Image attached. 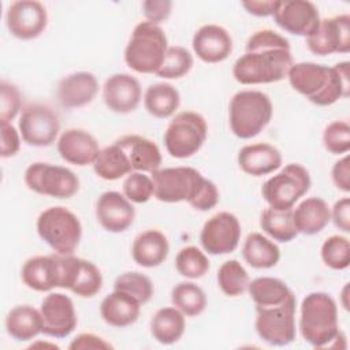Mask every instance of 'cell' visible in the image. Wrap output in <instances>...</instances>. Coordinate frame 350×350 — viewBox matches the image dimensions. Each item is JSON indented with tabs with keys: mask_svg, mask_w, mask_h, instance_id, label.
I'll return each mask as SVG.
<instances>
[{
	"mask_svg": "<svg viewBox=\"0 0 350 350\" xmlns=\"http://www.w3.org/2000/svg\"><path fill=\"white\" fill-rule=\"evenodd\" d=\"M293 64L288 40L262 29L249 37L245 53L234 63L232 75L242 85L272 83L286 78Z\"/></svg>",
	"mask_w": 350,
	"mask_h": 350,
	"instance_id": "cell-1",
	"label": "cell"
},
{
	"mask_svg": "<svg viewBox=\"0 0 350 350\" xmlns=\"http://www.w3.org/2000/svg\"><path fill=\"white\" fill-rule=\"evenodd\" d=\"M287 78L295 92L319 107H328L349 97V62H340L334 67L312 62L294 63Z\"/></svg>",
	"mask_w": 350,
	"mask_h": 350,
	"instance_id": "cell-2",
	"label": "cell"
},
{
	"mask_svg": "<svg viewBox=\"0 0 350 350\" xmlns=\"http://www.w3.org/2000/svg\"><path fill=\"white\" fill-rule=\"evenodd\" d=\"M299 331L304 340L310 346L331 347L340 332L335 299L321 291L308 294L301 304Z\"/></svg>",
	"mask_w": 350,
	"mask_h": 350,
	"instance_id": "cell-3",
	"label": "cell"
},
{
	"mask_svg": "<svg viewBox=\"0 0 350 350\" xmlns=\"http://www.w3.org/2000/svg\"><path fill=\"white\" fill-rule=\"evenodd\" d=\"M273 107L271 98L260 90H241L228 105V122L234 135L249 139L258 135L271 122Z\"/></svg>",
	"mask_w": 350,
	"mask_h": 350,
	"instance_id": "cell-4",
	"label": "cell"
},
{
	"mask_svg": "<svg viewBox=\"0 0 350 350\" xmlns=\"http://www.w3.org/2000/svg\"><path fill=\"white\" fill-rule=\"evenodd\" d=\"M168 49L164 30L148 21L138 23L126 45L124 62L139 74H156Z\"/></svg>",
	"mask_w": 350,
	"mask_h": 350,
	"instance_id": "cell-5",
	"label": "cell"
},
{
	"mask_svg": "<svg viewBox=\"0 0 350 350\" xmlns=\"http://www.w3.org/2000/svg\"><path fill=\"white\" fill-rule=\"evenodd\" d=\"M40 238L57 254H72L82 237L78 216L64 206H51L37 219Z\"/></svg>",
	"mask_w": 350,
	"mask_h": 350,
	"instance_id": "cell-6",
	"label": "cell"
},
{
	"mask_svg": "<svg viewBox=\"0 0 350 350\" xmlns=\"http://www.w3.org/2000/svg\"><path fill=\"white\" fill-rule=\"evenodd\" d=\"M208 137V124L202 115L182 111L174 116L164 133V145L170 156L187 159L196 154Z\"/></svg>",
	"mask_w": 350,
	"mask_h": 350,
	"instance_id": "cell-7",
	"label": "cell"
},
{
	"mask_svg": "<svg viewBox=\"0 0 350 350\" xmlns=\"http://www.w3.org/2000/svg\"><path fill=\"white\" fill-rule=\"evenodd\" d=\"M310 185L309 171L298 163H291L267 179L261 193L271 208L284 211L293 209L295 202L309 191Z\"/></svg>",
	"mask_w": 350,
	"mask_h": 350,
	"instance_id": "cell-8",
	"label": "cell"
},
{
	"mask_svg": "<svg viewBox=\"0 0 350 350\" xmlns=\"http://www.w3.org/2000/svg\"><path fill=\"white\" fill-rule=\"evenodd\" d=\"M295 297L272 306H256V332L272 346H287L295 339Z\"/></svg>",
	"mask_w": 350,
	"mask_h": 350,
	"instance_id": "cell-9",
	"label": "cell"
},
{
	"mask_svg": "<svg viewBox=\"0 0 350 350\" xmlns=\"http://www.w3.org/2000/svg\"><path fill=\"white\" fill-rule=\"evenodd\" d=\"M25 183L34 193L53 198H70L79 190V179L70 168L41 161L26 168Z\"/></svg>",
	"mask_w": 350,
	"mask_h": 350,
	"instance_id": "cell-10",
	"label": "cell"
},
{
	"mask_svg": "<svg viewBox=\"0 0 350 350\" xmlns=\"http://www.w3.org/2000/svg\"><path fill=\"white\" fill-rule=\"evenodd\" d=\"M154 197L161 202H190L205 178L191 167H168L152 172Z\"/></svg>",
	"mask_w": 350,
	"mask_h": 350,
	"instance_id": "cell-11",
	"label": "cell"
},
{
	"mask_svg": "<svg viewBox=\"0 0 350 350\" xmlns=\"http://www.w3.org/2000/svg\"><path fill=\"white\" fill-rule=\"evenodd\" d=\"M22 139L30 146H49L52 145L60 131V122L57 115L44 104L27 105L18 122Z\"/></svg>",
	"mask_w": 350,
	"mask_h": 350,
	"instance_id": "cell-12",
	"label": "cell"
},
{
	"mask_svg": "<svg viewBox=\"0 0 350 350\" xmlns=\"http://www.w3.org/2000/svg\"><path fill=\"white\" fill-rule=\"evenodd\" d=\"M241 241V223L234 213L219 212L209 217L201 230L200 242L208 254L232 253Z\"/></svg>",
	"mask_w": 350,
	"mask_h": 350,
	"instance_id": "cell-13",
	"label": "cell"
},
{
	"mask_svg": "<svg viewBox=\"0 0 350 350\" xmlns=\"http://www.w3.org/2000/svg\"><path fill=\"white\" fill-rule=\"evenodd\" d=\"M309 51L317 56L350 51V16L347 14L320 21L317 30L306 38Z\"/></svg>",
	"mask_w": 350,
	"mask_h": 350,
	"instance_id": "cell-14",
	"label": "cell"
},
{
	"mask_svg": "<svg viewBox=\"0 0 350 350\" xmlns=\"http://www.w3.org/2000/svg\"><path fill=\"white\" fill-rule=\"evenodd\" d=\"M272 16L284 31L306 38L317 30L321 21L317 7L308 0L278 1Z\"/></svg>",
	"mask_w": 350,
	"mask_h": 350,
	"instance_id": "cell-15",
	"label": "cell"
},
{
	"mask_svg": "<svg viewBox=\"0 0 350 350\" xmlns=\"http://www.w3.org/2000/svg\"><path fill=\"white\" fill-rule=\"evenodd\" d=\"M40 313L42 334L52 338H67L78 323L72 299L62 293L48 294L41 302Z\"/></svg>",
	"mask_w": 350,
	"mask_h": 350,
	"instance_id": "cell-16",
	"label": "cell"
},
{
	"mask_svg": "<svg viewBox=\"0 0 350 350\" xmlns=\"http://www.w3.org/2000/svg\"><path fill=\"white\" fill-rule=\"evenodd\" d=\"M5 23L14 37L19 40H33L45 30L48 14L40 1L19 0L8 5Z\"/></svg>",
	"mask_w": 350,
	"mask_h": 350,
	"instance_id": "cell-17",
	"label": "cell"
},
{
	"mask_svg": "<svg viewBox=\"0 0 350 350\" xmlns=\"http://www.w3.org/2000/svg\"><path fill=\"white\" fill-rule=\"evenodd\" d=\"M142 89L138 79L130 74L119 72L107 78L103 88L105 105L116 113H129L141 103Z\"/></svg>",
	"mask_w": 350,
	"mask_h": 350,
	"instance_id": "cell-18",
	"label": "cell"
},
{
	"mask_svg": "<svg viewBox=\"0 0 350 350\" xmlns=\"http://www.w3.org/2000/svg\"><path fill=\"white\" fill-rule=\"evenodd\" d=\"M96 217L100 226L108 232H123L133 224L135 211L124 194L105 191L97 200Z\"/></svg>",
	"mask_w": 350,
	"mask_h": 350,
	"instance_id": "cell-19",
	"label": "cell"
},
{
	"mask_svg": "<svg viewBox=\"0 0 350 350\" xmlns=\"http://www.w3.org/2000/svg\"><path fill=\"white\" fill-rule=\"evenodd\" d=\"M22 282L34 291H51L62 284L60 254L34 256L25 261L21 269Z\"/></svg>",
	"mask_w": 350,
	"mask_h": 350,
	"instance_id": "cell-20",
	"label": "cell"
},
{
	"mask_svg": "<svg viewBox=\"0 0 350 350\" xmlns=\"http://www.w3.org/2000/svg\"><path fill=\"white\" fill-rule=\"evenodd\" d=\"M193 49L205 63H220L232 52L230 33L219 25H204L193 36Z\"/></svg>",
	"mask_w": 350,
	"mask_h": 350,
	"instance_id": "cell-21",
	"label": "cell"
},
{
	"mask_svg": "<svg viewBox=\"0 0 350 350\" xmlns=\"http://www.w3.org/2000/svg\"><path fill=\"white\" fill-rule=\"evenodd\" d=\"M97 139L82 129H68L57 139V152L60 157L74 165L93 164L100 153Z\"/></svg>",
	"mask_w": 350,
	"mask_h": 350,
	"instance_id": "cell-22",
	"label": "cell"
},
{
	"mask_svg": "<svg viewBox=\"0 0 350 350\" xmlns=\"http://www.w3.org/2000/svg\"><path fill=\"white\" fill-rule=\"evenodd\" d=\"M98 92V81L89 71H78L64 77L57 85V100L64 108H81L93 101Z\"/></svg>",
	"mask_w": 350,
	"mask_h": 350,
	"instance_id": "cell-23",
	"label": "cell"
},
{
	"mask_svg": "<svg viewBox=\"0 0 350 350\" xmlns=\"http://www.w3.org/2000/svg\"><path fill=\"white\" fill-rule=\"evenodd\" d=\"M115 142L126 153L133 171L152 174L160 168L161 153L152 139L138 134H127Z\"/></svg>",
	"mask_w": 350,
	"mask_h": 350,
	"instance_id": "cell-24",
	"label": "cell"
},
{
	"mask_svg": "<svg viewBox=\"0 0 350 350\" xmlns=\"http://www.w3.org/2000/svg\"><path fill=\"white\" fill-rule=\"evenodd\" d=\"M238 164L243 172L252 176H262L272 174L282 165V153L271 144H250L238 152Z\"/></svg>",
	"mask_w": 350,
	"mask_h": 350,
	"instance_id": "cell-25",
	"label": "cell"
},
{
	"mask_svg": "<svg viewBox=\"0 0 350 350\" xmlns=\"http://www.w3.org/2000/svg\"><path fill=\"white\" fill-rule=\"evenodd\" d=\"M168 253V239L159 230H146L138 234L131 246L133 260L144 268L159 267L167 260Z\"/></svg>",
	"mask_w": 350,
	"mask_h": 350,
	"instance_id": "cell-26",
	"label": "cell"
},
{
	"mask_svg": "<svg viewBox=\"0 0 350 350\" xmlns=\"http://www.w3.org/2000/svg\"><path fill=\"white\" fill-rule=\"evenodd\" d=\"M141 306L142 305L135 298L119 290H113L101 301L100 314L108 325L124 328L138 320Z\"/></svg>",
	"mask_w": 350,
	"mask_h": 350,
	"instance_id": "cell-27",
	"label": "cell"
},
{
	"mask_svg": "<svg viewBox=\"0 0 350 350\" xmlns=\"http://www.w3.org/2000/svg\"><path fill=\"white\" fill-rule=\"evenodd\" d=\"M293 219L298 232L314 235L329 223L331 209L323 198L309 197L293 211Z\"/></svg>",
	"mask_w": 350,
	"mask_h": 350,
	"instance_id": "cell-28",
	"label": "cell"
},
{
	"mask_svg": "<svg viewBox=\"0 0 350 350\" xmlns=\"http://www.w3.org/2000/svg\"><path fill=\"white\" fill-rule=\"evenodd\" d=\"M7 334L18 342L33 340L42 332V320L40 310L30 305H18L12 308L5 317Z\"/></svg>",
	"mask_w": 350,
	"mask_h": 350,
	"instance_id": "cell-29",
	"label": "cell"
},
{
	"mask_svg": "<svg viewBox=\"0 0 350 350\" xmlns=\"http://www.w3.org/2000/svg\"><path fill=\"white\" fill-rule=\"evenodd\" d=\"M243 260L252 268L267 269L275 267L280 260L279 246L260 232H252L246 237L242 247Z\"/></svg>",
	"mask_w": 350,
	"mask_h": 350,
	"instance_id": "cell-30",
	"label": "cell"
},
{
	"mask_svg": "<svg viewBox=\"0 0 350 350\" xmlns=\"http://www.w3.org/2000/svg\"><path fill=\"white\" fill-rule=\"evenodd\" d=\"M185 314L175 306L159 309L150 320V334L161 345L176 343L185 332Z\"/></svg>",
	"mask_w": 350,
	"mask_h": 350,
	"instance_id": "cell-31",
	"label": "cell"
},
{
	"mask_svg": "<svg viewBox=\"0 0 350 350\" xmlns=\"http://www.w3.org/2000/svg\"><path fill=\"white\" fill-rule=\"evenodd\" d=\"M180 104L179 92L167 82H157L149 85L145 96L144 105L145 109L154 118L165 119L175 113Z\"/></svg>",
	"mask_w": 350,
	"mask_h": 350,
	"instance_id": "cell-32",
	"label": "cell"
},
{
	"mask_svg": "<svg viewBox=\"0 0 350 350\" xmlns=\"http://www.w3.org/2000/svg\"><path fill=\"white\" fill-rule=\"evenodd\" d=\"M247 291L256 306L279 305L295 297L283 280L271 276L253 279L249 282Z\"/></svg>",
	"mask_w": 350,
	"mask_h": 350,
	"instance_id": "cell-33",
	"label": "cell"
},
{
	"mask_svg": "<svg viewBox=\"0 0 350 350\" xmlns=\"http://www.w3.org/2000/svg\"><path fill=\"white\" fill-rule=\"evenodd\" d=\"M103 275L100 269L92 261L75 257L68 290L81 298H92L100 293Z\"/></svg>",
	"mask_w": 350,
	"mask_h": 350,
	"instance_id": "cell-34",
	"label": "cell"
},
{
	"mask_svg": "<svg viewBox=\"0 0 350 350\" xmlns=\"http://www.w3.org/2000/svg\"><path fill=\"white\" fill-rule=\"evenodd\" d=\"M93 170L101 179L105 180H116L134 172L126 153L116 142L100 150L93 163Z\"/></svg>",
	"mask_w": 350,
	"mask_h": 350,
	"instance_id": "cell-35",
	"label": "cell"
},
{
	"mask_svg": "<svg viewBox=\"0 0 350 350\" xmlns=\"http://www.w3.org/2000/svg\"><path fill=\"white\" fill-rule=\"evenodd\" d=\"M260 227L278 242H290L298 235L294 226L293 209L279 211L271 206L264 209L260 217Z\"/></svg>",
	"mask_w": 350,
	"mask_h": 350,
	"instance_id": "cell-36",
	"label": "cell"
},
{
	"mask_svg": "<svg viewBox=\"0 0 350 350\" xmlns=\"http://www.w3.org/2000/svg\"><path fill=\"white\" fill-rule=\"evenodd\" d=\"M171 302L185 316L194 317L205 310L206 295L196 283L180 282L171 291Z\"/></svg>",
	"mask_w": 350,
	"mask_h": 350,
	"instance_id": "cell-37",
	"label": "cell"
},
{
	"mask_svg": "<svg viewBox=\"0 0 350 350\" xmlns=\"http://www.w3.org/2000/svg\"><path fill=\"white\" fill-rule=\"evenodd\" d=\"M249 275L238 260L224 261L217 271V284L228 297L242 295L249 286Z\"/></svg>",
	"mask_w": 350,
	"mask_h": 350,
	"instance_id": "cell-38",
	"label": "cell"
},
{
	"mask_svg": "<svg viewBox=\"0 0 350 350\" xmlns=\"http://www.w3.org/2000/svg\"><path fill=\"white\" fill-rule=\"evenodd\" d=\"M193 67V55L183 46H168L165 57L156 71V75L164 79H179Z\"/></svg>",
	"mask_w": 350,
	"mask_h": 350,
	"instance_id": "cell-39",
	"label": "cell"
},
{
	"mask_svg": "<svg viewBox=\"0 0 350 350\" xmlns=\"http://www.w3.org/2000/svg\"><path fill=\"white\" fill-rule=\"evenodd\" d=\"M209 260L204 252L196 246L180 249L175 257V268L178 273L189 279H200L209 271Z\"/></svg>",
	"mask_w": 350,
	"mask_h": 350,
	"instance_id": "cell-40",
	"label": "cell"
},
{
	"mask_svg": "<svg viewBox=\"0 0 350 350\" xmlns=\"http://www.w3.org/2000/svg\"><path fill=\"white\" fill-rule=\"evenodd\" d=\"M113 290L126 293L127 295L135 298L141 305L150 301L154 293L152 280L139 272H124L115 279Z\"/></svg>",
	"mask_w": 350,
	"mask_h": 350,
	"instance_id": "cell-41",
	"label": "cell"
},
{
	"mask_svg": "<svg viewBox=\"0 0 350 350\" xmlns=\"http://www.w3.org/2000/svg\"><path fill=\"white\" fill-rule=\"evenodd\" d=\"M323 262L335 271H343L350 265V242L346 237L331 235L321 245Z\"/></svg>",
	"mask_w": 350,
	"mask_h": 350,
	"instance_id": "cell-42",
	"label": "cell"
},
{
	"mask_svg": "<svg viewBox=\"0 0 350 350\" xmlns=\"http://www.w3.org/2000/svg\"><path fill=\"white\" fill-rule=\"evenodd\" d=\"M324 148L332 154H346L350 150V126L345 120L329 123L323 133Z\"/></svg>",
	"mask_w": 350,
	"mask_h": 350,
	"instance_id": "cell-43",
	"label": "cell"
},
{
	"mask_svg": "<svg viewBox=\"0 0 350 350\" xmlns=\"http://www.w3.org/2000/svg\"><path fill=\"white\" fill-rule=\"evenodd\" d=\"M123 194L129 201L135 204L149 201L154 194L152 178L138 171L129 174L123 182Z\"/></svg>",
	"mask_w": 350,
	"mask_h": 350,
	"instance_id": "cell-44",
	"label": "cell"
},
{
	"mask_svg": "<svg viewBox=\"0 0 350 350\" xmlns=\"http://www.w3.org/2000/svg\"><path fill=\"white\" fill-rule=\"evenodd\" d=\"M0 122H11L19 113L22 97L18 88L7 81L0 83Z\"/></svg>",
	"mask_w": 350,
	"mask_h": 350,
	"instance_id": "cell-45",
	"label": "cell"
},
{
	"mask_svg": "<svg viewBox=\"0 0 350 350\" xmlns=\"http://www.w3.org/2000/svg\"><path fill=\"white\" fill-rule=\"evenodd\" d=\"M217 202H219V190L212 180L205 178V180L201 185V187L198 189L197 194L189 204L197 211L206 212V211L215 208L217 205Z\"/></svg>",
	"mask_w": 350,
	"mask_h": 350,
	"instance_id": "cell-46",
	"label": "cell"
},
{
	"mask_svg": "<svg viewBox=\"0 0 350 350\" xmlns=\"http://www.w3.org/2000/svg\"><path fill=\"white\" fill-rule=\"evenodd\" d=\"M1 148L0 154L3 159L11 157L18 153L21 148V133L11 124V122H0Z\"/></svg>",
	"mask_w": 350,
	"mask_h": 350,
	"instance_id": "cell-47",
	"label": "cell"
},
{
	"mask_svg": "<svg viewBox=\"0 0 350 350\" xmlns=\"http://www.w3.org/2000/svg\"><path fill=\"white\" fill-rule=\"evenodd\" d=\"M172 10L170 0H146L142 3V12L148 22L159 25L168 19Z\"/></svg>",
	"mask_w": 350,
	"mask_h": 350,
	"instance_id": "cell-48",
	"label": "cell"
},
{
	"mask_svg": "<svg viewBox=\"0 0 350 350\" xmlns=\"http://www.w3.org/2000/svg\"><path fill=\"white\" fill-rule=\"evenodd\" d=\"M331 220L336 228L343 232L350 231V198L343 197L336 201L331 209Z\"/></svg>",
	"mask_w": 350,
	"mask_h": 350,
	"instance_id": "cell-49",
	"label": "cell"
},
{
	"mask_svg": "<svg viewBox=\"0 0 350 350\" xmlns=\"http://www.w3.org/2000/svg\"><path fill=\"white\" fill-rule=\"evenodd\" d=\"M331 176H332L335 186L339 190H342L345 193L350 191V159L347 154H345L342 159H339L334 164Z\"/></svg>",
	"mask_w": 350,
	"mask_h": 350,
	"instance_id": "cell-50",
	"label": "cell"
},
{
	"mask_svg": "<svg viewBox=\"0 0 350 350\" xmlns=\"http://www.w3.org/2000/svg\"><path fill=\"white\" fill-rule=\"evenodd\" d=\"M70 350H86V349H112V345L94 334H79L68 345Z\"/></svg>",
	"mask_w": 350,
	"mask_h": 350,
	"instance_id": "cell-51",
	"label": "cell"
},
{
	"mask_svg": "<svg viewBox=\"0 0 350 350\" xmlns=\"http://www.w3.org/2000/svg\"><path fill=\"white\" fill-rule=\"evenodd\" d=\"M278 1H242V7L254 16H269L273 15Z\"/></svg>",
	"mask_w": 350,
	"mask_h": 350,
	"instance_id": "cell-52",
	"label": "cell"
}]
</instances>
